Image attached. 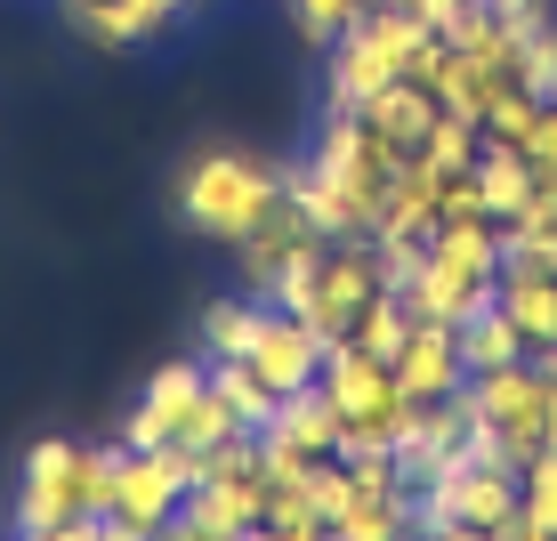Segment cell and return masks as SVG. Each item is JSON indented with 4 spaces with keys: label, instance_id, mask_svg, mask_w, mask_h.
Masks as SVG:
<instances>
[{
    "label": "cell",
    "instance_id": "24",
    "mask_svg": "<svg viewBox=\"0 0 557 541\" xmlns=\"http://www.w3.org/2000/svg\"><path fill=\"white\" fill-rule=\"evenodd\" d=\"M235 437H251V429L235 420V404H226L219 389H210V396L195 404V420L178 429V444H186V453H219V444H235Z\"/></svg>",
    "mask_w": 557,
    "mask_h": 541
},
{
    "label": "cell",
    "instance_id": "6",
    "mask_svg": "<svg viewBox=\"0 0 557 541\" xmlns=\"http://www.w3.org/2000/svg\"><path fill=\"white\" fill-rule=\"evenodd\" d=\"M195 493V453L186 444H153V453H129L122 460V493H113V517L138 533H162L170 517L186 509Z\"/></svg>",
    "mask_w": 557,
    "mask_h": 541
},
{
    "label": "cell",
    "instance_id": "7",
    "mask_svg": "<svg viewBox=\"0 0 557 541\" xmlns=\"http://www.w3.org/2000/svg\"><path fill=\"white\" fill-rule=\"evenodd\" d=\"M65 517H82V444L73 437H49L25 453V485H16V541L65 526Z\"/></svg>",
    "mask_w": 557,
    "mask_h": 541
},
{
    "label": "cell",
    "instance_id": "20",
    "mask_svg": "<svg viewBox=\"0 0 557 541\" xmlns=\"http://www.w3.org/2000/svg\"><path fill=\"white\" fill-rule=\"evenodd\" d=\"M533 122H542V98H533V89H517V82H502L493 89V106H485V146H517L525 153V138H533Z\"/></svg>",
    "mask_w": 557,
    "mask_h": 541
},
{
    "label": "cell",
    "instance_id": "22",
    "mask_svg": "<svg viewBox=\"0 0 557 541\" xmlns=\"http://www.w3.org/2000/svg\"><path fill=\"white\" fill-rule=\"evenodd\" d=\"M122 444H82V517H113V493H122Z\"/></svg>",
    "mask_w": 557,
    "mask_h": 541
},
{
    "label": "cell",
    "instance_id": "12",
    "mask_svg": "<svg viewBox=\"0 0 557 541\" xmlns=\"http://www.w3.org/2000/svg\"><path fill=\"white\" fill-rule=\"evenodd\" d=\"M476 195H485V219L493 226H509V219H525V210H533L542 179H533V162L517 146H485V153H476Z\"/></svg>",
    "mask_w": 557,
    "mask_h": 541
},
{
    "label": "cell",
    "instance_id": "3",
    "mask_svg": "<svg viewBox=\"0 0 557 541\" xmlns=\"http://www.w3.org/2000/svg\"><path fill=\"white\" fill-rule=\"evenodd\" d=\"M493 292H502V226L476 219V226H436L429 235V267L405 292V307L429 323H469L476 307H493Z\"/></svg>",
    "mask_w": 557,
    "mask_h": 541
},
{
    "label": "cell",
    "instance_id": "9",
    "mask_svg": "<svg viewBox=\"0 0 557 541\" xmlns=\"http://www.w3.org/2000/svg\"><path fill=\"white\" fill-rule=\"evenodd\" d=\"M396 389H405L412 404H445V396L469 389V364H460V332L453 323L412 316V340L396 347Z\"/></svg>",
    "mask_w": 557,
    "mask_h": 541
},
{
    "label": "cell",
    "instance_id": "18",
    "mask_svg": "<svg viewBox=\"0 0 557 541\" xmlns=\"http://www.w3.org/2000/svg\"><path fill=\"white\" fill-rule=\"evenodd\" d=\"M509 82L517 89H533V98H557V25H525L509 41Z\"/></svg>",
    "mask_w": 557,
    "mask_h": 541
},
{
    "label": "cell",
    "instance_id": "17",
    "mask_svg": "<svg viewBox=\"0 0 557 541\" xmlns=\"http://www.w3.org/2000/svg\"><path fill=\"white\" fill-rule=\"evenodd\" d=\"M412 153L436 170V179H460V170H476V153H485V130L460 122V113H436V130H429Z\"/></svg>",
    "mask_w": 557,
    "mask_h": 541
},
{
    "label": "cell",
    "instance_id": "5",
    "mask_svg": "<svg viewBox=\"0 0 557 541\" xmlns=\"http://www.w3.org/2000/svg\"><path fill=\"white\" fill-rule=\"evenodd\" d=\"M210 396V356H178L162 364V372L146 380V396L122 413V429H113V444L122 453H153V444H178V429L195 420V404Z\"/></svg>",
    "mask_w": 557,
    "mask_h": 541
},
{
    "label": "cell",
    "instance_id": "11",
    "mask_svg": "<svg viewBox=\"0 0 557 541\" xmlns=\"http://www.w3.org/2000/svg\"><path fill=\"white\" fill-rule=\"evenodd\" d=\"M502 316L525 332V347H549L557 340V275L549 267H525V259H502Z\"/></svg>",
    "mask_w": 557,
    "mask_h": 541
},
{
    "label": "cell",
    "instance_id": "13",
    "mask_svg": "<svg viewBox=\"0 0 557 541\" xmlns=\"http://www.w3.org/2000/svg\"><path fill=\"white\" fill-rule=\"evenodd\" d=\"M436 113H445V106H436L429 89H420L412 73H405V82H388V89H380L372 106H363V122H372V138H388L396 153H412V146H420V138L436 130Z\"/></svg>",
    "mask_w": 557,
    "mask_h": 541
},
{
    "label": "cell",
    "instance_id": "23",
    "mask_svg": "<svg viewBox=\"0 0 557 541\" xmlns=\"http://www.w3.org/2000/svg\"><path fill=\"white\" fill-rule=\"evenodd\" d=\"M517 485H525V501H517V517H525V526H542L549 541H557V453L542 444V453L525 460V469H517Z\"/></svg>",
    "mask_w": 557,
    "mask_h": 541
},
{
    "label": "cell",
    "instance_id": "19",
    "mask_svg": "<svg viewBox=\"0 0 557 541\" xmlns=\"http://www.w3.org/2000/svg\"><path fill=\"white\" fill-rule=\"evenodd\" d=\"M356 347H363V356H380V364H396V347H405L412 340V307L405 299H396V292H380L372 307H363V316H356V332H348Z\"/></svg>",
    "mask_w": 557,
    "mask_h": 541
},
{
    "label": "cell",
    "instance_id": "14",
    "mask_svg": "<svg viewBox=\"0 0 557 541\" xmlns=\"http://www.w3.org/2000/svg\"><path fill=\"white\" fill-rule=\"evenodd\" d=\"M460 332V364H469V372H509V364H525L533 347H525V332H517V323L502 316V299L493 307H476L469 323H453Z\"/></svg>",
    "mask_w": 557,
    "mask_h": 541
},
{
    "label": "cell",
    "instance_id": "2",
    "mask_svg": "<svg viewBox=\"0 0 557 541\" xmlns=\"http://www.w3.org/2000/svg\"><path fill=\"white\" fill-rule=\"evenodd\" d=\"M429 41H436V33L420 25L412 9H388V0H372V9H363L348 33L323 49V106H332V113H363L388 82H405L412 57L429 49Z\"/></svg>",
    "mask_w": 557,
    "mask_h": 541
},
{
    "label": "cell",
    "instance_id": "25",
    "mask_svg": "<svg viewBox=\"0 0 557 541\" xmlns=\"http://www.w3.org/2000/svg\"><path fill=\"white\" fill-rule=\"evenodd\" d=\"M363 9H372V0H292V25H299L307 41H315V49H332V41H339V33L356 25Z\"/></svg>",
    "mask_w": 557,
    "mask_h": 541
},
{
    "label": "cell",
    "instance_id": "10",
    "mask_svg": "<svg viewBox=\"0 0 557 541\" xmlns=\"http://www.w3.org/2000/svg\"><path fill=\"white\" fill-rule=\"evenodd\" d=\"M73 33L98 49H129V41H153V33L178 16V0H65Z\"/></svg>",
    "mask_w": 557,
    "mask_h": 541
},
{
    "label": "cell",
    "instance_id": "1",
    "mask_svg": "<svg viewBox=\"0 0 557 541\" xmlns=\"http://www.w3.org/2000/svg\"><path fill=\"white\" fill-rule=\"evenodd\" d=\"M178 210L195 235H219L226 250L251 243L267 219L283 210V170L267 162V153H235V146H210L186 162L178 179Z\"/></svg>",
    "mask_w": 557,
    "mask_h": 541
},
{
    "label": "cell",
    "instance_id": "21",
    "mask_svg": "<svg viewBox=\"0 0 557 541\" xmlns=\"http://www.w3.org/2000/svg\"><path fill=\"white\" fill-rule=\"evenodd\" d=\"M251 332H259V299H210L202 356H251Z\"/></svg>",
    "mask_w": 557,
    "mask_h": 541
},
{
    "label": "cell",
    "instance_id": "26",
    "mask_svg": "<svg viewBox=\"0 0 557 541\" xmlns=\"http://www.w3.org/2000/svg\"><path fill=\"white\" fill-rule=\"evenodd\" d=\"M153 541H226V533H210V526H202L195 509H178V517H170V526L153 533Z\"/></svg>",
    "mask_w": 557,
    "mask_h": 541
},
{
    "label": "cell",
    "instance_id": "4",
    "mask_svg": "<svg viewBox=\"0 0 557 541\" xmlns=\"http://www.w3.org/2000/svg\"><path fill=\"white\" fill-rule=\"evenodd\" d=\"M388 283H380V250L348 235V243H323V259H315V292H307V323L323 332V347L332 340H348L356 332V316L372 307Z\"/></svg>",
    "mask_w": 557,
    "mask_h": 541
},
{
    "label": "cell",
    "instance_id": "15",
    "mask_svg": "<svg viewBox=\"0 0 557 541\" xmlns=\"http://www.w3.org/2000/svg\"><path fill=\"white\" fill-rule=\"evenodd\" d=\"M275 429L292 437L307 460L339 453V413H332V396H323V389H292V396L275 404Z\"/></svg>",
    "mask_w": 557,
    "mask_h": 541
},
{
    "label": "cell",
    "instance_id": "8",
    "mask_svg": "<svg viewBox=\"0 0 557 541\" xmlns=\"http://www.w3.org/2000/svg\"><path fill=\"white\" fill-rule=\"evenodd\" d=\"M251 372L267 380L275 396H292V389H315V372H323V332L307 316H283V307H259V332H251Z\"/></svg>",
    "mask_w": 557,
    "mask_h": 541
},
{
    "label": "cell",
    "instance_id": "16",
    "mask_svg": "<svg viewBox=\"0 0 557 541\" xmlns=\"http://www.w3.org/2000/svg\"><path fill=\"white\" fill-rule=\"evenodd\" d=\"M210 389L235 404V420H243V429H267V420H275V404H283V396L251 372V364H243V356H210Z\"/></svg>",
    "mask_w": 557,
    "mask_h": 541
}]
</instances>
